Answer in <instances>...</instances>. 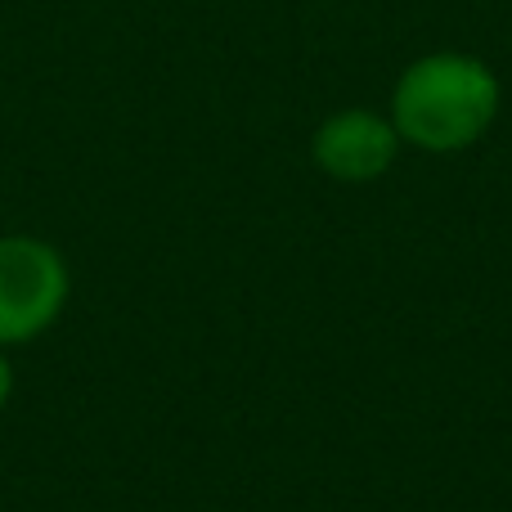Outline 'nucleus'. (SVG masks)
<instances>
[{
	"instance_id": "nucleus-1",
	"label": "nucleus",
	"mask_w": 512,
	"mask_h": 512,
	"mask_svg": "<svg viewBox=\"0 0 512 512\" xmlns=\"http://www.w3.org/2000/svg\"><path fill=\"white\" fill-rule=\"evenodd\" d=\"M499 104H504V81L486 59L468 50H432L400 68L387 117L400 144L445 158L486 140Z\"/></svg>"
},
{
	"instance_id": "nucleus-2",
	"label": "nucleus",
	"mask_w": 512,
	"mask_h": 512,
	"mask_svg": "<svg viewBox=\"0 0 512 512\" xmlns=\"http://www.w3.org/2000/svg\"><path fill=\"white\" fill-rule=\"evenodd\" d=\"M72 297V270L54 243L36 234H0V346L36 342L59 324Z\"/></svg>"
},
{
	"instance_id": "nucleus-3",
	"label": "nucleus",
	"mask_w": 512,
	"mask_h": 512,
	"mask_svg": "<svg viewBox=\"0 0 512 512\" xmlns=\"http://www.w3.org/2000/svg\"><path fill=\"white\" fill-rule=\"evenodd\" d=\"M400 135L387 113L373 108H337L310 135V162L337 185L382 180L400 158Z\"/></svg>"
},
{
	"instance_id": "nucleus-4",
	"label": "nucleus",
	"mask_w": 512,
	"mask_h": 512,
	"mask_svg": "<svg viewBox=\"0 0 512 512\" xmlns=\"http://www.w3.org/2000/svg\"><path fill=\"white\" fill-rule=\"evenodd\" d=\"M9 396H14V364H9V351L0 346V409L9 405Z\"/></svg>"
}]
</instances>
